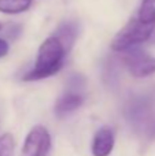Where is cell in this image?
I'll use <instances>...</instances> for the list:
<instances>
[{
    "label": "cell",
    "mask_w": 155,
    "mask_h": 156,
    "mask_svg": "<svg viewBox=\"0 0 155 156\" xmlns=\"http://www.w3.org/2000/svg\"><path fill=\"white\" fill-rule=\"evenodd\" d=\"M67 54L69 52L66 51L65 45L60 43L59 38H56L55 36L47 37L38 47L37 58L33 69L27 71L22 77V80L29 82V81H40L55 76L63 67Z\"/></svg>",
    "instance_id": "6da1fadb"
},
{
    "label": "cell",
    "mask_w": 155,
    "mask_h": 156,
    "mask_svg": "<svg viewBox=\"0 0 155 156\" xmlns=\"http://www.w3.org/2000/svg\"><path fill=\"white\" fill-rule=\"evenodd\" d=\"M155 25L143 23L139 16H132L128 23L114 36L110 43V48L114 52H128L135 47L151 40Z\"/></svg>",
    "instance_id": "7a4b0ae2"
},
{
    "label": "cell",
    "mask_w": 155,
    "mask_h": 156,
    "mask_svg": "<svg viewBox=\"0 0 155 156\" xmlns=\"http://www.w3.org/2000/svg\"><path fill=\"white\" fill-rule=\"evenodd\" d=\"M51 149V134L47 127L36 125L29 130L22 145L23 156H47Z\"/></svg>",
    "instance_id": "3957f363"
},
{
    "label": "cell",
    "mask_w": 155,
    "mask_h": 156,
    "mask_svg": "<svg viewBox=\"0 0 155 156\" xmlns=\"http://www.w3.org/2000/svg\"><path fill=\"white\" fill-rule=\"evenodd\" d=\"M126 70L135 78H147L155 74V58L147 52L132 49L122 58Z\"/></svg>",
    "instance_id": "277c9868"
},
{
    "label": "cell",
    "mask_w": 155,
    "mask_h": 156,
    "mask_svg": "<svg viewBox=\"0 0 155 156\" xmlns=\"http://www.w3.org/2000/svg\"><path fill=\"white\" fill-rule=\"evenodd\" d=\"M115 136L114 130L110 126H103L95 133L92 141V151L93 156H109L114 149Z\"/></svg>",
    "instance_id": "5b68a950"
},
{
    "label": "cell",
    "mask_w": 155,
    "mask_h": 156,
    "mask_svg": "<svg viewBox=\"0 0 155 156\" xmlns=\"http://www.w3.org/2000/svg\"><path fill=\"white\" fill-rule=\"evenodd\" d=\"M82 104H84L82 94L77 93V92H66L55 103V107H54L55 115L58 118H63V116L78 110Z\"/></svg>",
    "instance_id": "8992f818"
},
{
    "label": "cell",
    "mask_w": 155,
    "mask_h": 156,
    "mask_svg": "<svg viewBox=\"0 0 155 156\" xmlns=\"http://www.w3.org/2000/svg\"><path fill=\"white\" fill-rule=\"evenodd\" d=\"M52 36L59 38L60 43L65 45L66 51L70 52V49L73 48L74 43H76L77 36H78V23L74 21H63L62 23L58 25Z\"/></svg>",
    "instance_id": "52a82bcc"
},
{
    "label": "cell",
    "mask_w": 155,
    "mask_h": 156,
    "mask_svg": "<svg viewBox=\"0 0 155 156\" xmlns=\"http://www.w3.org/2000/svg\"><path fill=\"white\" fill-rule=\"evenodd\" d=\"M33 0H0V12L7 15H16L27 11Z\"/></svg>",
    "instance_id": "ba28073f"
},
{
    "label": "cell",
    "mask_w": 155,
    "mask_h": 156,
    "mask_svg": "<svg viewBox=\"0 0 155 156\" xmlns=\"http://www.w3.org/2000/svg\"><path fill=\"white\" fill-rule=\"evenodd\" d=\"M137 16L143 23L155 25V0H143Z\"/></svg>",
    "instance_id": "9c48e42d"
},
{
    "label": "cell",
    "mask_w": 155,
    "mask_h": 156,
    "mask_svg": "<svg viewBox=\"0 0 155 156\" xmlns=\"http://www.w3.org/2000/svg\"><path fill=\"white\" fill-rule=\"evenodd\" d=\"M15 152V140L13 134L4 133L0 136V156H14Z\"/></svg>",
    "instance_id": "30bf717a"
},
{
    "label": "cell",
    "mask_w": 155,
    "mask_h": 156,
    "mask_svg": "<svg viewBox=\"0 0 155 156\" xmlns=\"http://www.w3.org/2000/svg\"><path fill=\"white\" fill-rule=\"evenodd\" d=\"M3 34H4L5 40L14 41L15 38L19 37V34L22 33V26L19 23H7L5 26H3Z\"/></svg>",
    "instance_id": "8fae6325"
},
{
    "label": "cell",
    "mask_w": 155,
    "mask_h": 156,
    "mask_svg": "<svg viewBox=\"0 0 155 156\" xmlns=\"http://www.w3.org/2000/svg\"><path fill=\"white\" fill-rule=\"evenodd\" d=\"M8 51H10V44H8V41L5 40V38L0 37V59L4 58L5 55L8 54Z\"/></svg>",
    "instance_id": "7c38bea8"
},
{
    "label": "cell",
    "mask_w": 155,
    "mask_h": 156,
    "mask_svg": "<svg viewBox=\"0 0 155 156\" xmlns=\"http://www.w3.org/2000/svg\"><path fill=\"white\" fill-rule=\"evenodd\" d=\"M150 41H153V43L155 44V27H154V32H153V36H151V40Z\"/></svg>",
    "instance_id": "4fadbf2b"
},
{
    "label": "cell",
    "mask_w": 155,
    "mask_h": 156,
    "mask_svg": "<svg viewBox=\"0 0 155 156\" xmlns=\"http://www.w3.org/2000/svg\"><path fill=\"white\" fill-rule=\"evenodd\" d=\"M3 26H4V25H3V23H0V32H2V30H3Z\"/></svg>",
    "instance_id": "5bb4252c"
}]
</instances>
